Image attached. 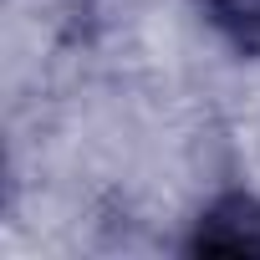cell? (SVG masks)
<instances>
[{
	"label": "cell",
	"mask_w": 260,
	"mask_h": 260,
	"mask_svg": "<svg viewBox=\"0 0 260 260\" xmlns=\"http://www.w3.org/2000/svg\"><path fill=\"white\" fill-rule=\"evenodd\" d=\"M199 11L230 46L260 51V0H199Z\"/></svg>",
	"instance_id": "obj_2"
},
{
	"label": "cell",
	"mask_w": 260,
	"mask_h": 260,
	"mask_svg": "<svg viewBox=\"0 0 260 260\" xmlns=\"http://www.w3.org/2000/svg\"><path fill=\"white\" fill-rule=\"evenodd\" d=\"M184 250L189 255H260V194L230 189L214 204H204Z\"/></svg>",
	"instance_id": "obj_1"
}]
</instances>
